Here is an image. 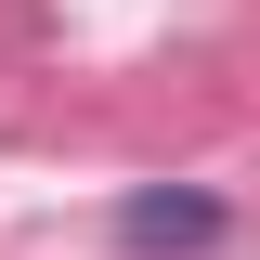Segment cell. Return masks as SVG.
I'll use <instances>...</instances> for the list:
<instances>
[{"instance_id": "obj_1", "label": "cell", "mask_w": 260, "mask_h": 260, "mask_svg": "<svg viewBox=\"0 0 260 260\" xmlns=\"http://www.w3.org/2000/svg\"><path fill=\"white\" fill-rule=\"evenodd\" d=\"M117 247H221V195H130Z\"/></svg>"}]
</instances>
